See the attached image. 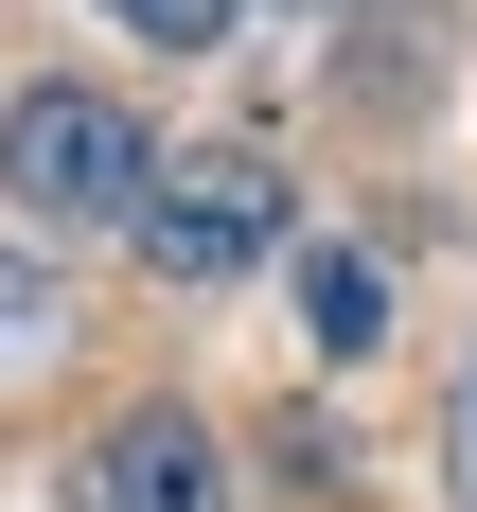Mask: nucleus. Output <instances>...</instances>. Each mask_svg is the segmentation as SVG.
<instances>
[{"label":"nucleus","instance_id":"3","mask_svg":"<svg viewBox=\"0 0 477 512\" xmlns=\"http://www.w3.org/2000/svg\"><path fill=\"white\" fill-rule=\"evenodd\" d=\"M212 495H230V460H212L195 407H124L89 460H71V512H212Z\"/></svg>","mask_w":477,"mask_h":512},{"label":"nucleus","instance_id":"1","mask_svg":"<svg viewBox=\"0 0 477 512\" xmlns=\"http://www.w3.org/2000/svg\"><path fill=\"white\" fill-rule=\"evenodd\" d=\"M142 177H159V142L124 89H18L0 106V212L18 230H124Z\"/></svg>","mask_w":477,"mask_h":512},{"label":"nucleus","instance_id":"5","mask_svg":"<svg viewBox=\"0 0 477 512\" xmlns=\"http://www.w3.org/2000/svg\"><path fill=\"white\" fill-rule=\"evenodd\" d=\"M106 18H124V36H159V53H212V36H230V0H106Z\"/></svg>","mask_w":477,"mask_h":512},{"label":"nucleus","instance_id":"6","mask_svg":"<svg viewBox=\"0 0 477 512\" xmlns=\"http://www.w3.org/2000/svg\"><path fill=\"white\" fill-rule=\"evenodd\" d=\"M442 495L477 512V354H460V389H442Z\"/></svg>","mask_w":477,"mask_h":512},{"label":"nucleus","instance_id":"4","mask_svg":"<svg viewBox=\"0 0 477 512\" xmlns=\"http://www.w3.org/2000/svg\"><path fill=\"white\" fill-rule=\"evenodd\" d=\"M301 336H318V354H371V336H389V283H371V248H301Z\"/></svg>","mask_w":477,"mask_h":512},{"label":"nucleus","instance_id":"2","mask_svg":"<svg viewBox=\"0 0 477 512\" xmlns=\"http://www.w3.org/2000/svg\"><path fill=\"white\" fill-rule=\"evenodd\" d=\"M124 248H142L177 301L248 283V265L283 248V159H265V142H195V159H159V177H142V212H124Z\"/></svg>","mask_w":477,"mask_h":512}]
</instances>
